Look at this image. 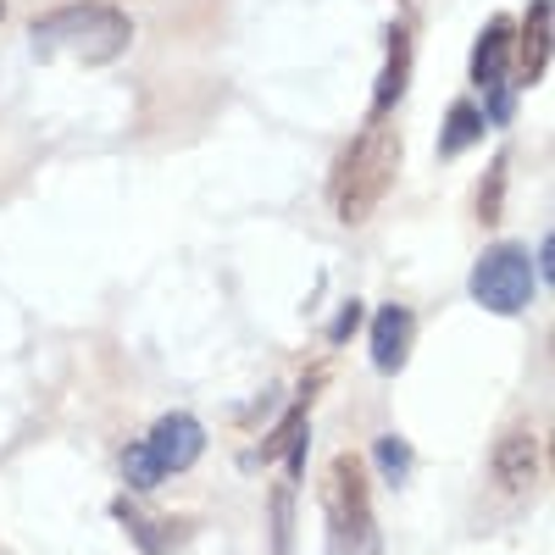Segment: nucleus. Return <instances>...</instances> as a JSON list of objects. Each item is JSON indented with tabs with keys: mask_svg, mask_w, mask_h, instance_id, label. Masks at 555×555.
<instances>
[{
	"mask_svg": "<svg viewBox=\"0 0 555 555\" xmlns=\"http://www.w3.org/2000/svg\"><path fill=\"white\" fill-rule=\"evenodd\" d=\"M411 339H416V317L400 300L378 306V317H373V366L378 373H400L411 356Z\"/></svg>",
	"mask_w": 555,
	"mask_h": 555,
	"instance_id": "obj_8",
	"label": "nucleus"
},
{
	"mask_svg": "<svg viewBox=\"0 0 555 555\" xmlns=\"http://www.w3.org/2000/svg\"><path fill=\"white\" fill-rule=\"evenodd\" d=\"M500 190H505V156H494V172H489V183H483V201H478L483 222L500 217Z\"/></svg>",
	"mask_w": 555,
	"mask_h": 555,
	"instance_id": "obj_16",
	"label": "nucleus"
},
{
	"mask_svg": "<svg viewBox=\"0 0 555 555\" xmlns=\"http://www.w3.org/2000/svg\"><path fill=\"white\" fill-rule=\"evenodd\" d=\"M139 450H145V461L156 467V478H172V473H190L201 450H206V428L195 423L190 411H167L162 423L139 439Z\"/></svg>",
	"mask_w": 555,
	"mask_h": 555,
	"instance_id": "obj_6",
	"label": "nucleus"
},
{
	"mask_svg": "<svg viewBox=\"0 0 555 555\" xmlns=\"http://www.w3.org/2000/svg\"><path fill=\"white\" fill-rule=\"evenodd\" d=\"M28 44L39 62H83V67H106L133 44V23L122 7H106V0H73V7H56L34 17Z\"/></svg>",
	"mask_w": 555,
	"mask_h": 555,
	"instance_id": "obj_1",
	"label": "nucleus"
},
{
	"mask_svg": "<svg viewBox=\"0 0 555 555\" xmlns=\"http://www.w3.org/2000/svg\"><path fill=\"white\" fill-rule=\"evenodd\" d=\"M0 17H7V0H0Z\"/></svg>",
	"mask_w": 555,
	"mask_h": 555,
	"instance_id": "obj_19",
	"label": "nucleus"
},
{
	"mask_svg": "<svg viewBox=\"0 0 555 555\" xmlns=\"http://www.w3.org/2000/svg\"><path fill=\"white\" fill-rule=\"evenodd\" d=\"M322 522H328V555H384L373 494L356 455H334L322 467Z\"/></svg>",
	"mask_w": 555,
	"mask_h": 555,
	"instance_id": "obj_3",
	"label": "nucleus"
},
{
	"mask_svg": "<svg viewBox=\"0 0 555 555\" xmlns=\"http://www.w3.org/2000/svg\"><path fill=\"white\" fill-rule=\"evenodd\" d=\"M539 278H544V284L555 278V240H550V234H544V245H539Z\"/></svg>",
	"mask_w": 555,
	"mask_h": 555,
	"instance_id": "obj_17",
	"label": "nucleus"
},
{
	"mask_svg": "<svg viewBox=\"0 0 555 555\" xmlns=\"http://www.w3.org/2000/svg\"><path fill=\"white\" fill-rule=\"evenodd\" d=\"M117 517L128 522V533H133V544L145 550V555H167V550H178L183 539L195 533V522H178V517H145L139 505H117Z\"/></svg>",
	"mask_w": 555,
	"mask_h": 555,
	"instance_id": "obj_10",
	"label": "nucleus"
},
{
	"mask_svg": "<svg viewBox=\"0 0 555 555\" xmlns=\"http://www.w3.org/2000/svg\"><path fill=\"white\" fill-rule=\"evenodd\" d=\"M289 533H295V478H284L272 489V550L278 555L289 550Z\"/></svg>",
	"mask_w": 555,
	"mask_h": 555,
	"instance_id": "obj_14",
	"label": "nucleus"
},
{
	"mask_svg": "<svg viewBox=\"0 0 555 555\" xmlns=\"http://www.w3.org/2000/svg\"><path fill=\"white\" fill-rule=\"evenodd\" d=\"M373 455H378V467H384V483H389V489H400V483L411 478V444H405L400 434H384V439L373 444Z\"/></svg>",
	"mask_w": 555,
	"mask_h": 555,
	"instance_id": "obj_13",
	"label": "nucleus"
},
{
	"mask_svg": "<svg viewBox=\"0 0 555 555\" xmlns=\"http://www.w3.org/2000/svg\"><path fill=\"white\" fill-rule=\"evenodd\" d=\"M400 156H405V145H400V128L389 117H373L366 133H356V145H350V156L339 162V178H334L339 222L361 228L366 217L378 211V201L395 190V178H400Z\"/></svg>",
	"mask_w": 555,
	"mask_h": 555,
	"instance_id": "obj_2",
	"label": "nucleus"
},
{
	"mask_svg": "<svg viewBox=\"0 0 555 555\" xmlns=\"http://www.w3.org/2000/svg\"><path fill=\"white\" fill-rule=\"evenodd\" d=\"M483 133H489L483 112H478L473 101H455V106H450V117H444V133H439V156L450 162V156H461V151H473Z\"/></svg>",
	"mask_w": 555,
	"mask_h": 555,
	"instance_id": "obj_11",
	"label": "nucleus"
},
{
	"mask_svg": "<svg viewBox=\"0 0 555 555\" xmlns=\"http://www.w3.org/2000/svg\"><path fill=\"white\" fill-rule=\"evenodd\" d=\"M512 39L517 28L505 23V17H489V28L478 34V51H473V83L489 95V117L505 122L512 117V78H505V67H512Z\"/></svg>",
	"mask_w": 555,
	"mask_h": 555,
	"instance_id": "obj_5",
	"label": "nucleus"
},
{
	"mask_svg": "<svg viewBox=\"0 0 555 555\" xmlns=\"http://www.w3.org/2000/svg\"><path fill=\"white\" fill-rule=\"evenodd\" d=\"M539 467H544V444H539L533 428H512L494 444V478H500V489L528 494L539 483Z\"/></svg>",
	"mask_w": 555,
	"mask_h": 555,
	"instance_id": "obj_7",
	"label": "nucleus"
},
{
	"mask_svg": "<svg viewBox=\"0 0 555 555\" xmlns=\"http://www.w3.org/2000/svg\"><path fill=\"white\" fill-rule=\"evenodd\" d=\"M473 300L494 317H517L533 300V261L522 245H494L473 267Z\"/></svg>",
	"mask_w": 555,
	"mask_h": 555,
	"instance_id": "obj_4",
	"label": "nucleus"
},
{
	"mask_svg": "<svg viewBox=\"0 0 555 555\" xmlns=\"http://www.w3.org/2000/svg\"><path fill=\"white\" fill-rule=\"evenodd\" d=\"M356 317H361V306H345V317L334 322V339H345V334L356 328Z\"/></svg>",
	"mask_w": 555,
	"mask_h": 555,
	"instance_id": "obj_18",
	"label": "nucleus"
},
{
	"mask_svg": "<svg viewBox=\"0 0 555 555\" xmlns=\"http://www.w3.org/2000/svg\"><path fill=\"white\" fill-rule=\"evenodd\" d=\"M512 56H517V83H539L550 67V0H533L522 34L512 39Z\"/></svg>",
	"mask_w": 555,
	"mask_h": 555,
	"instance_id": "obj_9",
	"label": "nucleus"
},
{
	"mask_svg": "<svg viewBox=\"0 0 555 555\" xmlns=\"http://www.w3.org/2000/svg\"><path fill=\"white\" fill-rule=\"evenodd\" d=\"M405 67H411V34L395 28L389 34V67L378 78V101H373V117H389V106L400 101V89H405Z\"/></svg>",
	"mask_w": 555,
	"mask_h": 555,
	"instance_id": "obj_12",
	"label": "nucleus"
},
{
	"mask_svg": "<svg viewBox=\"0 0 555 555\" xmlns=\"http://www.w3.org/2000/svg\"><path fill=\"white\" fill-rule=\"evenodd\" d=\"M122 478H128V489H133V494H151V489L162 483V478H156V467L145 461V450H139V444L122 455Z\"/></svg>",
	"mask_w": 555,
	"mask_h": 555,
	"instance_id": "obj_15",
	"label": "nucleus"
}]
</instances>
